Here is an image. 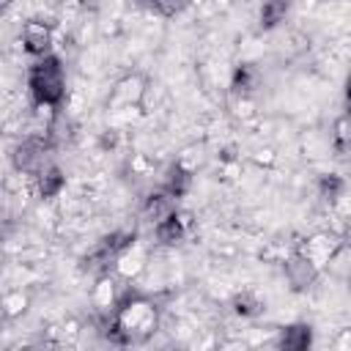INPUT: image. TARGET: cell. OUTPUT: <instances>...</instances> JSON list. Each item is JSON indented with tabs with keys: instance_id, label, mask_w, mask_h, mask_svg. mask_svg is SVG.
I'll return each instance as SVG.
<instances>
[{
	"instance_id": "6da1fadb",
	"label": "cell",
	"mask_w": 351,
	"mask_h": 351,
	"mask_svg": "<svg viewBox=\"0 0 351 351\" xmlns=\"http://www.w3.org/2000/svg\"><path fill=\"white\" fill-rule=\"evenodd\" d=\"M66 88V74L58 58L44 55L33 69H30V90L38 104H58L63 99Z\"/></svg>"
},
{
	"instance_id": "7a4b0ae2",
	"label": "cell",
	"mask_w": 351,
	"mask_h": 351,
	"mask_svg": "<svg viewBox=\"0 0 351 351\" xmlns=\"http://www.w3.org/2000/svg\"><path fill=\"white\" fill-rule=\"evenodd\" d=\"M22 41H25V49L30 55H47L49 49V27L44 22H27L25 30H22Z\"/></svg>"
},
{
	"instance_id": "3957f363",
	"label": "cell",
	"mask_w": 351,
	"mask_h": 351,
	"mask_svg": "<svg viewBox=\"0 0 351 351\" xmlns=\"http://www.w3.org/2000/svg\"><path fill=\"white\" fill-rule=\"evenodd\" d=\"M315 269H313V261L310 258H293L288 263V280L296 285V288H304L310 280H313Z\"/></svg>"
},
{
	"instance_id": "277c9868",
	"label": "cell",
	"mask_w": 351,
	"mask_h": 351,
	"mask_svg": "<svg viewBox=\"0 0 351 351\" xmlns=\"http://www.w3.org/2000/svg\"><path fill=\"white\" fill-rule=\"evenodd\" d=\"M288 11V0H263V11H261V19L266 27L277 25Z\"/></svg>"
},
{
	"instance_id": "5b68a950",
	"label": "cell",
	"mask_w": 351,
	"mask_h": 351,
	"mask_svg": "<svg viewBox=\"0 0 351 351\" xmlns=\"http://www.w3.org/2000/svg\"><path fill=\"white\" fill-rule=\"evenodd\" d=\"M310 343V326H291L282 335V346L285 348H304Z\"/></svg>"
},
{
	"instance_id": "8992f818",
	"label": "cell",
	"mask_w": 351,
	"mask_h": 351,
	"mask_svg": "<svg viewBox=\"0 0 351 351\" xmlns=\"http://www.w3.org/2000/svg\"><path fill=\"white\" fill-rule=\"evenodd\" d=\"M60 186H63V178L58 167H49L47 173H41V195H55Z\"/></svg>"
}]
</instances>
